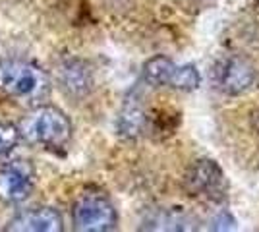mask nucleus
Here are the masks:
<instances>
[{
  "mask_svg": "<svg viewBox=\"0 0 259 232\" xmlns=\"http://www.w3.org/2000/svg\"><path fill=\"white\" fill-rule=\"evenodd\" d=\"M186 184L194 196L219 199L223 196V190H225V172L215 161L201 159L190 168Z\"/></svg>",
  "mask_w": 259,
  "mask_h": 232,
  "instance_id": "obj_8",
  "label": "nucleus"
},
{
  "mask_svg": "<svg viewBox=\"0 0 259 232\" xmlns=\"http://www.w3.org/2000/svg\"><path fill=\"white\" fill-rule=\"evenodd\" d=\"M8 232H62L64 219L60 211L51 205H35L18 211L4 226Z\"/></svg>",
  "mask_w": 259,
  "mask_h": 232,
  "instance_id": "obj_7",
  "label": "nucleus"
},
{
  "mask_svg": "<svg viewBox=\"0 0 259 232\" xmlns=\"http://www.w3.org/2000/svg\"><path fill=\"white\" fill-rule=\"evenodd\" d=\"M51 76L25 58L0 56V93L20 103H41L51 95Z\"/></svg>",
  "mask_w": 259,
  "mask_h": 232,
  "instance_id": "obj_2",
  "label": "nucleus"
},
{
  "mask_svg": "<svg viewBox=\"0 0 259 232\" xmlns=\"http://www.w3.org/2000/svg\"><path fill=\"white\" fill-rule=\"evenodd\" d=\"M18 144H20L18 126L8 120H0V159L14 153Z\"/></svg>",
  "mask_w": 259,
  "mask_h": 232,
  "instance_id": "obj_10",
  "label": "nucleus"
},
{
  "mask_svg": "<svg viewBox=\"0 0 259 232\" xmlns=\"http://www.w3.org/2000/svg\"><path fill=\"white\" fill-rule=\"evenodd\" d=\"M16 126L20 140L47 151H64L74 135L70 116L49 103L33 105Z\"/></svg>",
  "mask_w": 259,
  "mask_h": 232,
  "instance_id": "obj_1",
  "label": "nucleus"
},
{
  "mask_svg": "<svg viewBox=\"0 0 259 232\" xmlns=\"http://www.w3.org/2000/svg\"><path fill=\"white\" fill-rule=\"evenodd\" d=\"M72 224L79 232H110L118 226V211L103 194H83L72 207Z\"/></svg>",
  "mask_w": 259,
  "mask_h": 232,
  "instance_id": "obj_4",
  "label": "nucleus"
},
{
  "mask_svg": "<svg viewBox=\"0 0 259 232\" xmlns=\"http://www.w3.org/2000/svg\"><path fill=\"white\" fill-rule=\"evenodd\" d=\"M58 83L72 97H85L93 89V72L81 60H66L58 70Z\"/></svg>",
  "mask_w": 259,
  "mask_h": 232,
  "instance_id": "obj_9",
  "label": "nucleus"
},
{
  "mask_svg": "<svg viewBox=\"0 0 259 232\" xmlns=\"http://www.w3.org/2000/svg\"><path fill=\"white\" fill-rule=\"evenodd\" d=\"M143 79L153 87L176 91H195L201 83L199 70L194 64H176L168 56L157 55L143 64Z\"/></svg>",
  "mask_w": 259,
  "mask_h": 232,
  "instance_id": "obj_3",
  "label": "nucleus"
},
{
  "mask_svg": "<svg viewBox=\"0 0 259 232\" xmlns=\"http://www.w3.org/2000/svg\"><path fill=\"white\" fill-rule=\"evenodd\" d=\"M37 184L35 165L27 159H14L0 166V201L20 205L31 198Z\"/></svg>",
  "mask_w": 259,
  "mask_h": 232,
  "instance_id": "obj_5",
  "label": "nucleus"
},
{
  "mask_svg": "<svg viewBox=\"0 0 259 232\" xmlns=\"http://www.w3.org/2000/svg\"><path fill=\"white\" fill-rule=\"evenodd\" d=\"M213 83L227 95H246L257 85V72L242 58H225L213 70Z\"/></svg>",
  "mask_w": 259,
  "mask_h": 232,
  "instance_id": "obj_6",
  "label": "nucleus"
}]
</instances>
